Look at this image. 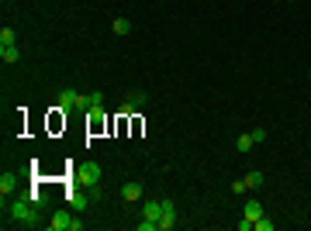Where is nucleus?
Returning <instances> with one entry per match:
<instances>
[{"label":"nucleus","mask_w":311,"mask_h":231,"mask_svg":"<svg viewBox=\"0 0 311 231\" xmlns=\"http://www.w3.org/2000/svg\"><path fill=\"white\" fill-rule=\"evenodd\" d=\"M56 107L62 111V114H69V111H90V97L73 90V86H66V90L56 97Z\"/></svg>","instance_id":"f257e3e1"},{"label":"nucleus","mask_w":311,"mask_h":231,"mask_svg":"<svg viewBox=\"0 0 311 231\" xmlns=\"http://www.w3.org/2000/svg\"><path fill=\"white\" fill-rule=\"evenodd\" d=\"M11 217H14V221H18V224H28V228H31V224H38L42 217H38V204H31V200H28V197H21V200H14V204H11Z\"/></svg>","instance_id":"f03ea898"},{"label":"nucleus","mask_w":311,"mask_h":231,"mask_svg":"<svg viewBox=\"0 0 311 231\" xmlns=\"http://www.w3.org/2000/svg\"><path fill=\"white\" fill-rule=\"evenodd\" d=\"M73 179H76L80 187H97L100 183V166L97 162H80L76 169H73Z\"/></svg>","instance_id":"7ed1b4c3"},{"label":"nucleus","mask_w":311,"mask_h":231,"mask_svg":"<svg viewBox=\"0 0 311 231\" xmlns=\"http://www.w3.org/2000/svg\"><path fill=\"white\" fill-rule=\"evenodd\" d=\"M73 224H76V217L66 211H56L49 217V231H73Z\"/></svg>","instance_id":"20e7f679"},{"label":"nucleus","mask_w":311,"mask_h":231,"mask_svg":"<svg viewBox=\"0 0 311 231\" xmlns=\"http://www.w3.org/2000/svg\"><path fill=\"white\" fill-rule=\"evenodd\" d=\"M142 107H145V90H132L128 100L121 104V114L128 117V114H135V111H142Z\"/></svg>","instance_id":"39448f33"},{"label":"nucleus","mask_w":311,"mask_h":231,"mask_svg":"<svg viewBox=\"0 0 311 231\" xmlns=\"http://www.w3.org/2000/svg\"><path fill=\"white\" fill-rule=\"evenodd\" d=\"M176 224V207L170 200H163V214H159V231H173Z\"/></svg>","instance_id":"423d86ee"},{"label":"nucleus","mask_w":311,"mask_h":231,"mask_svg":"<svg viewBox=\"0 0 311 231\" xmlns=\"http://www.w3.org/2000/svg\"><path fill=\"white\" fill-rule=\"evenodd\" d=\"M142 193H145V190H142V183H135V179H128V183L121 187V197H125L128 204H132V200H138Z\"/></svg>","instance_id":"0eeeda50"},{"label":"nucleus","mask_w":311,"mask_h":231,"mask_svg":"<svg viewBox=\"0 0 311 231\" xmlns=\"http://www.w3.org/2000/svg\"><path fill=\"white\" fill-rule=\"evenodd\" d=\"M242 217H249V221H253L256 224V217H263V204H259V200H246V207H242Z\"/></svg>","instance_id":"6e6552de"},{"label":"nucleus","mask_w":311,"mask_h":231,"mask_svg":"<svg viewBox=\"0 0 311 231\" xmlns=\"http://www.w3.org/2000/svg\"><path fill=\"white\" fill-rule=\"evenodd\" d=\"M0 59L7 62V66H14L21 59V52H18V45H0Z\"/></svg>","instance_id":"1a4fd4ad"},{"label":"nucleus","mask_w":311,"mask_h":231,"mask_svg":"<svg viewBox=\"0 0 311 231\" xmlns=\"http://www.w3.org/2000/svg\"><path fill=\"white\" fill-rule=\"evenodd\" d=\"M14 190H18V176L4 173V176H0V193H14Z\"/></svg>","instance_id":"9d476101"},{"label":"nucleus","mask_w":311,"mask_h":231,"mask_svg":"<svg viewBox=\"0 0 311 231\" xmlns=\"http://www.w3.org/2000/svg\"><path fill=\"white\" fill-rule=\"evenodd\" d=\"M242 183H246V190H259V187H263V173H246L242 176Z\"/></svg>","instance_id":"9b49d317"},{"label":"nucleus","mask_w":311,"mask_h":231,"mask_svg":"<svg viewBox=\"0 0 311 231\" xmlns=\"http://www.w3.org/2000/svg\"><path fill=\"white\" fill-rule=\"evenodd\" d=\"M256 145V138H253V131H249V135H239L235 138V149H239V152H249V149H253Z\"/></svg>","instance_id":"f8f14e48"},{"label":"nucleus","mask_w":311,"mask_h":231,"mask_svg":"<svg viewBox=\"0 0 311 231\" xmlns=\"http://www.w3.org/2000/svg\"><path fill=\"white\" fill-rule=\"evenodd\" d=\"M111 28H114V35H132V21L128 18H114Z\"/></svg>","instance_id":"ddd939ff"},{"label":"nucleus","mask_w":311,"mask_h":231,"mask_svg":"<svg viewBox=\"0 0 311 231\" xmlns=\"http://www.w3.org/2000/svg\"><path fill=\"white\" fill-rule=\"evenodd\" d=\"M18 41V31L14 28H0V45H14Z\"/></svg>","instance_id":"4468645a"},{"label":"nucleus","mask_w":311,"mask_h":231,"mask_svg":"<svg viewBox=\"0 0 311 231\" xmlns=\"http://www.w3.org/2000/svg\"><path fill=\"white\" fill-rule=\"evenodd\" d=\"M273 228H277V224H273L266 214H263V217H256V231H273Z\"/></svg>","instance_id":"2eb2a0df"},{"label":"nucleus","mask_w":311,"mask_h":231,"mask_svg":"<svg viewBox=\"0 0 311 231\" xmlns=\"http://www.w3.org/2000/svg\"><path fill=\"white\" fill-rule=\"evenodd\" d=\"M90 111H94V107H104V94H100V90H90Z\"/></svg>","instance_id":"dca6fc26"},{"label":"nucleus","mask_w":311,"mask_h":231,"mask_svg":"<svg viewBox=\"0 0 311 231\" xmlns=\"http://www.w3.org/2000/svg\"><path fill=\"white\" fill-rule=\"evenodd\" d=\"M138 231H159V221H145V217H142V221H138Z\"/></svg>","instance_id":"f3484780"},{"label":"nucleus","mask_w":311,"mask_h":231,"mask_svg":"<svg viewBox=\"0 0 311 231\" xmlns=\"http://www.w3.org/2000/svg\"><path fill=\"white\" fill-rule=\"evenodd\" d=\"M24 197H28V200H31V204H45V193H38V190H31V193H24Z\"/></svg>","instance_id":"a211bd4d"},{"label":"nucleus","mask_w":311,"mask_h":231,"mask_svg":"<svg viewBox=\"0 0 311 231\" xmlns=\"http://www.w3.org/2000/svg\"><path fill=\"white\" fill-rule=\"evenodd\" d=\"M253 228H256V224L249 221V217H242V221H239V231H253Z\"/></svg>","instance_id":"6ab92c4d"}]
</instances>
